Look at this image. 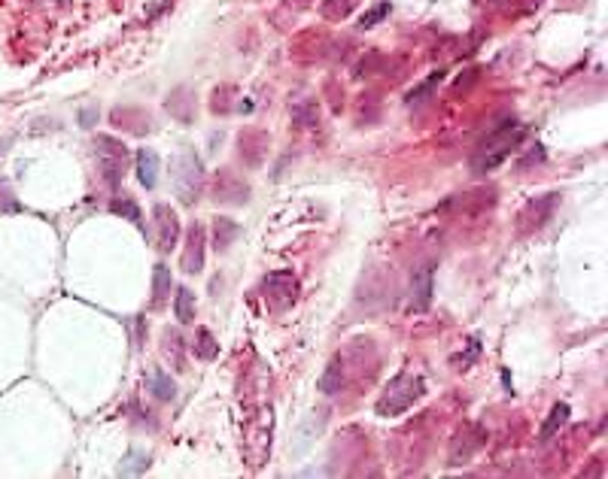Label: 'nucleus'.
I'll return each instance as SVG.
<instances>
[{"mask_svg": "<svg viewBox=\"0 0 608 479\" xmlns=\"http://www.w3.org/2000/svg\"><path fill=\"white\" fill-rule=\"evenodd\" d=\"M520 140H523V128L514 119H508L505 124H499V128L478 146V152L471 155V170L478 173V176L493 173L499 164H505L508 158H511V152L517 149Z\"/></svg>", "mask_w": 608, "mask_h": 479, "instance_id": "nucleus-1", "label": "nucleus"}, {"mask_svg": "<svg viewBox=\"0 0 608 479\" xmlns=\"http://www.w3.org/2000/svg\"><path fill=\"white\" fill-rule=\"evenodd\" d=\"M423 394V380L414 373H398L393 382L387 385V391L380 394L377 400V413L380 416H402L407 407H414V400H417Z\"/></svg>", "mask_w": 608, "mask_h": 479, "instance_id": "nucleus-2", "label": "nucleus"}, {"mask_svg": "<svg viewBox=\"0 0 608 479\" xmlns=\"http://www.w3.org/2000/svg\"><path fill=\"white\" fill-rule=\"evenodd\" d=\"M201 161H198L195 152H180L177 161H173V188H177L180 204H195L198 191H201Z\"/></svg>", "mask_w": 608, "mask_h": 479, "instance_id": "nucleus-3", "label": "nucleus"}, {"mask_svg": "<svg viewBox=\"0 0 608 479\" xmlns=\"http://www.w3.org/2000/svg\"><path fill=\"white\" fill-rule=\"evenodd\" d=\"M95 152H98V164H101L104 182L110 188H119V182H122V176H125V158H128L125 146H122L119 140H113V137H98Z\"/></svg>", "mask_w": 608, "mask_h": 479, "instance_id": "nucleus-4", "label": "nucleus"}, {"mask_svg": "<svg viewBox=\"0 0 608 479\" xmlns=\"http://www.w3.org/2000/svg\"><path fill=\"white\" fill-rule=\"evenodd\" d=\"M262 294L271 300L277 309H286L289 304H295V298H298V279H295V273H289V270H274V273H268L262 279Z\"/></svg>", "mask_w": 608, "mask_h": 479, "instance_id": "nucleus-5", "label": "nucleus"}, {"mask_svg": "<svg viewBox=\"0 0 608 479\" xmlns=\"http://www.w3.org/2000/svg\"><path fill=\"white\" fill-rule=\"evenodd\" d=\"M153 222H155V240H158V249L162 252H171L173 246H177V240H180V218H177V213H173L171 206H164V204H158L155 209H153Z\"/></svg>", "mask_w": 608, "mask_h": 479, "instance_id": "nucleus-6", "label": "nucleus"}, {"mask_svg": "<svg viewBox=\"0 0 608 479\" xmlns=\"http://www.w3.org/2000/svg\"><path fill=\"white\" fill-rule=\"evenodd\" d=\"M432 276H435L432 264H420L411 276V307L420 309V313L432 304Z\"/></svg>", "mask_w": 608, "mask_h": 479, "instance_id": "nucleus-7", "label": "nucleus"}, {"mask_svg": "<svg viewBox=\"0 0 608 479\" xmlns=\"http://www.w3.org/2000/svg\"><path fill=\"white\" fill-rule=\"evenodd\" d=\"M182 270L186 273H201L204 270V228L195 225L189 231V246L182 252Z\"/></svg>", "mask_w": 608, "mask_h": 479, "instance_id": "nucleus-8", "label": "nucleus"}, {"mask_svg": "<svg viewBox=\"0 0 608 479\" xmlns=\"http://www.w3.org/2000/svg\"><path fill=\"white\" fill-rule=\"evenodd\" d=\"M137 179H140V186L155 188V182H158V155L153 152V149H140L137 152Z\"/></svg>", "mask_w": 608, "mask_h": 479, "instance_id": "nucleus-9", "label": "nucleus"}, {"mask_svg": "<svg viewBox=\"0 0 608 479\" xmlns=\"http://www.w3.org/2000/svg\"><path fill=\"white\" fill-rule=\"evenodd\" d=\"M569 422V403H554V409L547 413V419H545V425H541V434H538V440L541 443H547V440H554L556 437V431Z\"/></svg>", "mask_w": 608, "mask_h": 479, "instance_id": "nucleus-10", "label": "nucleus"}, {"mask_svg": "<svg viewBox=\"0 0 608 479\" xmlns=\"http://www.w3.org/2000/svg\"><path fill=\"white\" fill-rule=\"evenodd\" d=\"M171 285H173L171 267L168 264H155V270H153V304H162V300L171 298Z\"/></svg>", "mask_w": 608, "mask_h": 479, "instance_id": "nucleus-11", "label": "nucleus"}, {"mask_svg": "<svg viewBox=\"0 0 608 479\" xmlns=\"http://www.w3.org/2000/svg\"><path fill=\"white\" fill-rule=\"evenodd\" d=\"M341 382H344V364H341V358H332L326 373L320 376V391L322 394H335L341 389Z\"/></svg>", "mask_w": 608, "mask_h": 479, "instance_id": "nucleus-12", "label": "nucleus"}, {"mask_svg": "<svg viewBox=\"0 0 608 479\" xmlns=\"http://www.w3.org/2000/svg\"><path fill=\"white\" fill-rule=\"evenodd\" d=\"M173 313L182 325H189L195 318V294L189 289H177V298H173Z\"/></svg>", "mask_w": 608, "mask_h": 479, "instance_id": "nucleus-13", "label": "nucleus"}, {"mask_svg": "<svg viewBox=\"0 0 608 479\" xmlns=\"http://www.w3.org/2000/svg\"><path fill=\"white\" fill-rule=\"evenodd\" d=\"M195 355L201 361H213L219 355V340H213V334L207 327H198V340H195Z\"/></svg>", "mask_w": 608, "mask_h": 479, "instance_id": "nucleus-14", "label": "nucleus"}, {"mask_svg": "<svg viewBox=\"0 0 608 479\" xmlns=\"http://www.w3.org/2000/svg\"><path fill=\"white\" fill-rule=\"evenodd\" d=\"M149 382H153V394L158 400H173V394H177V385H173V380L164 371H153V376H149Z\"/></svg>", "mask_w": 608, "mask_h": 479, "instance_id": "nucleus-15", "label": "nucleus"}, {"mask_svg": "<svg viewBox=\"0 0 608 479\" xmlns=\"http://www.w3.org/2000/svg\"><path fill=\"white\" fill-rule=\"evenodd\" d=\"M149 467V455L146 452H128V458L122 461V467H119V473L122 476H137V473H143V470Z\"/></svg>", "mask_w": 608, "mask_h": 479, "instance_id": "nucleus-16", "label": "nucleus"}, {"mask_svg": "<svg viewBox=\"0 0 608 479\" xmlns=\"http://www.w3.org/2000/svg\"><path fill=\"white\" fill-rule=\"evenodd\" d=\"M110 209H113V213H119V216H125L128 222L143 225V216H140V209H137L134 200H128V197H116L113 204H110Z\"/></svg>", "mask_w": 608, "mask_h": 479, "instance_id": "nucleus-17", "label": "nucleus"}, {"mask_svg": "<svg viewBox=\"0 0 608 479\" xmlns=\"http://www.w3.org/2000/svg\"><path fill=\"white\" fill-rule=\"evenodd\" d=\"M231 237H237V225H231V222H226V218H219V222H216V249H226Z\"/></svg>", "mask_w": 608, "mask_h": 479, "instance_id": "nucleus-18", "label": "nucleus"}, {"mask_svg": "<svg viewBox=\"0 0 608 479\" xmlns=\"http://www.w3.org/2000/svg\"><path fill=\"white\" fill-rule=\"evenodd\" d=\"M15 209H22L19 200L13 197V191H10L6 182H0V213H15Z\"/></svg>", "mask_w": 608, "mask_h": 479, "instance_id": "nucleus-19", "label": "nucleus"}, {"mask_svg": "<svg viewBox=\"0 0 608 479\" xmlns=\"http://www.w3.org/2000/svg\"><path fill=\"white\" fill-rule=\"evenodd\" d=\"M383 15H389V3H380V6H374V10H368V13L362 15L359 24H362V28H374V24H377Z\"/></svg>", "mask_w": 608, "mask_h": 479, "instance_id": "nucleus-20", "label": "nucleus"}, {"mask_svg": "<svg viewBox=\"0 0 608 479\" xmlns=\"http://www.w3.org/2000/svg\"><path fill=\"white\" fill-rule=\"evenodd\" d=\"M435 82H441V73H435V76H432L429 82H423V86L417 88V91H411V95H407V100H411V104H423V100H426V95L432 88H435Z\"/></svg>", "mask_w": 608, "mask_h": 479, "instance_id": "nucleus-21", "label": "nucleus"}]
</instances>
